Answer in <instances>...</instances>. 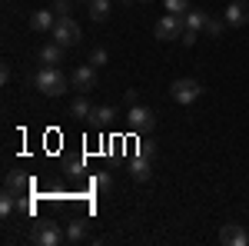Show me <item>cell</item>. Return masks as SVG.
<instances>
[{
    "label": "cell",
    "mask_w": 249,
    "mask_h": 246,
    "mask_svg": "<svg viewBox=\"0 0 249 246\" xmlns=\"http://www.w3.org/2000/svg\"><path fill=\"white\" fill-rule=\"evenodd\" d=\"M34 83H37V90L40 94H47V96H60L67 87H70V76L63 74L60 67H40L37 70V76H34Z\"/></svg>",
    "instance_id": "6da1fadb"
},
{
    "label": "cell",
    "mask_w": 249,
    "mask_h": 246,
    "mask_svg": "<svg viewBox=\"0 0 249 246\" xmlns=\"http://www.w3.org/2000/svg\"><path fill=\"white\" fill-rule=\"evenodd\" d=\"M50 34H53V40H57L60 47H77L80 37H83V34H80V23L73 17H57V27H53Z\"/></svg>",
    "instance_id": "7a4b0ae2"
},
{
    "label": "cell",
    "mask_w": 249,
    "mask_h": 246,
    "mask_svg": "<svg viewBox=\"0 0 249 246\" xmlns=\"http://www.w3.org/2000/svg\"><path fill=\"white\" fill-rule=\"evenodd\" d=\"M199 94H203V87H199V80H193V76H183V80H176L170 87V96L176 100V103H196L199 100Z\"/></svg>",
    "instance_id": "3957f363"
},
{
    "label": "cell",
    "mask_w": 249,
    "mask_h": 246,
    "mask_svg": "<svg viewBox=\"0 0 249 246\" xmlns=\"http://www.w3.org/2000/svg\"><path fill=\"white\" fill-rule=\"evenodd\" d=\"M183 30H186V17L179 14H163L156 20V40H176L183 37Z\"/></svg>",
    "instance_id": "277c9868"
},
{
    "label": "cell",
    "mask_w": 249,
    "mask_h": 246,
    "mask_svg": "<svg viewBox=\"0 0 249 246\" xmlns=\"http://www.w3.org/2000/svg\"><path fill=\"white\" fill-rule=\"evenodd\" d=\"M153 123H156V116L150 107H143V103H133L130 110H126V127L136 133H143V130H153Z\"/></svg>",
    "instance_id": "5b68a950"
},
{
    "label": "cell",
    "mask_w": 249,
    "mask_h": 246,
    "mask_svg": "<svg viewBox=\"0 0 249 246\" xmlns=\"http://www.w3.org/2000/svg\"><path fill=\"white\" fill-rule=\"evenodd\" d=\"M70 83H73V90H80V94H90V90L96 87V67H93V63L77 67L73 76H70Z\"/></svg>",
    "instance_id": "8992f818"
},
{
    "label": "cell",
    "mask_w": 249,
    "mask_h": 246,
    "mask_svg": "<svg viewBox=\"0 0 249 246\" xmlns=\"http://www.w3.org/2000/svg\"><path fill=\"white\" fill-rule=\"evenodd\" d=\"M63 240V233L57 229V223H37L34 227V243L40 246H57Z\"/></svg>",
    "instance_id": "52a82bcc"
},
{
    "label": "cell",
    "mask_w": 249,
    "mask_h": 246,
    "mask_svg": "<svg viewBox=\"0 0 249 246\" xmlns=\"http://www.w3.org/2000/svg\"><path fill=\"white\" fill-rule=\"evenodd\" d=\"M219 243H226V246H246L249 243V233L239 223H226V227L219 229Z\"/></svg>",
    "instance_id": "ba28073f"
},
{
    "label": "cell",
    "mask_w": 249,
    "mask_h": 246,
    "mask_svg": "<svg viewBox=\"0 0 249 246\" xmlns=\"http://www.w3.org/2000/svg\"><path fill=\"white\" fill-rule=\"evenodd\" d=\"M223 20H226L230 27H243V23L249 20V7L243 3V0H232L230 7L223 10Z\"/></svg>",
    "instance_id": "9c48e42d"
},
{
    "label": "cell",
    "mask_w": 249,
    "mask_h": 246,
    "mask_svg": "<svg viewBox=\"0 0 249 246\" xmlns=\"http://www.w3.org/2000/svg\"><path fill=\"white\" fill-rule=\"evenodd\" d=\"M30 27L40 30V34L53 30V27H57V10H34V14H30Z\"/></svg>",
    "instance_id": "30bf717a"
},
{
    "label": "cell",
    "mask_w": 249,
    "mask_h": 246,
    "mask_svg": "<svg viewBox=\"0 0 249 246\" xmlns=\"http://www.w3.org/2000/svg\"><path fill=\"white\" fill-rule=\"evenodd\" d=\"M30 187H34L30 176H23V173H7V187H3L7 193H14V196H27Z\"/></svg>",
    "instance_id": "8fae6325"
},
{
    "label": "cell",
    "mask_w": 249,
    "mask_h": 246,
    "mask_svg": "<svg viewBox=\"0 0 249 246\" xmlns=\"http://www.w3.org/2000/svg\"><path fill=\"white\" fill-rule=\"evenodd\" d=\"M150 173H153V163H150V156H133L130 160V176L133 180H150Z\"/></svg>",
    "instance_id": "7c38bea8"
},
{
    "label": "cell",
    "mask_w": 249,
    "mask_h": 246,
    "mask_svg": "<svg viewBox=\"0 0 249 246\" xmlns=\"http://www.w3.org/2000/svg\"><path fill=\"white\" fill-rule=\"evenodd\" d=\"M63 50H67V47H60L57 40H53V43H43V50H40V63H47V67H57L60 60H63Z\"/></svg>",
    "instance_id": "4fadbf2b"
},
{
    "label": "cell",
    "mask_w": 249,
    "mask_h": 246,
    "mask_svg": "<svg viewBox=\"0 0 249 246\" xmlns=\"http://www.w3.org/2000/svg\"><path fill=\"white\" fill-rule=\"evenodd\" d=\"M113 116H116V110H113V107H93L87 120H90L93 127H107V123H113Z\"/></svg>",
    "instance_id": "5bb4252c"
},
{
    "label": "cell",
    "mask_w": 249,
    "mask_h": 246,
    "mask_svg": "<svg viewBox=\"0 0 249 246\" xmlns=\"http://www.w3.org/2000/svg\"><path fill=\"white\" fill-rule=\"evenodd\" d=\"M206 20H210V14L206 10H193L190 7V14H186V30H206Z\"/></svg>",
    "instance_id": "9a60e30c"
},
{
    "label": "cell",
    "mask_w": 249,
    "mask_h": 246,
    "mask_svg": "<svg viewBox=\"0 0 249 246\" xmlns=\"http://www.w3.org/2000/svg\"><path fill=\"white\" fill-rule=\"evenodd\" d=\"M110 17V0H90V20H107Z\"/></svg>",
    "instance_id": "2e32d148"
},
{
    "label": "cell",
    "mask_w": 249,
    "mask_h": 246,
    "mask_svg": "<svg viewBox=\"0 0 249 246\" xmlns=\"http://www.w3.org/2000/svg\"><path fill=\"white\" fill-rule=\"evenodd\" d=\"M14 209H20V196H14V193L3 189V196H0V216H10Z\"/></svg>",
    "instance_id": "e0dca14e"
},
{
    "label": "cell",
    "mask_w": 249,
    "mask_h": 246,
    "mask_svg": "<svg viewBox=\"0 0 249 246\" xmlns=\"http://www.w3.org/2000/svg\"><path fill=\"white\" fill-rule=\"evenodd\" d=\"M67 240H70V243H80V240H87V227H83L80 220H73V223L67 227Z\"/></svg>",
    "instance_id": "ac0fdd59"
},
{
    "label": "cell",
    "mask_w": 249,
    "mask_h": 246,
    "mask_svg": "<svg viewBox=\"0 0 249 246\" xmlns=\"http://www.w3.org/2000/svg\"><path fill=\"white\" fill-rule=\"evenodd\" d=\"M163 3H166V14H179V17L190 14V0H163Z\"/></svg>",
    "instance_id": "d6986e66"
},
{
    "label": "cell",
    "mask_w": 249,
    "mask_h": 246,
    "mask_svg": "<svg viewBox=\"0 0 249 246\" xmlns=\"http://www.w3.org/2000/svg\"><path fill=\"white\" fill-rule=\"evenodd\" d=\"M226 27H230V23H226V20H219V17L206 20V34H210V37H223V30H226Z\"/></svg>",
    "instance_id": "ffe728a7"
},
{
    "label": "cell",
    "mask_w": 249,
    "mask_h": 246,
    "mask_svg": "<svg viewBox=\"0 0 249 246\" xmlns=\"http://www.w3.org/2000/svg\"><path fill=\"white\" fill-rule=\"evenodd\" d=\"M90 110H93V107H90L83 96H77V100L70 103V116H90Z\"/></svg>",
    "instance_id": "44dd1931"
},
{
    "label": "cell",
    "mask_w": 249,
    "mask_h": 246,
    "mask_svg": "<svg viewBox=\"0 0 249 246\" xmlns=\"http://www.w3.org/2000/svg\"><path fill=\"white\" fill-rule=\"evenodd\" d=\"M93 187L100 189V193H107V189L113 187V176L110 173H96V180H93Z\"/></svg>",
    "instance_id": "7402d4cb"
},
{
    "label": "cell",
    "mask_w": 249,
    "mask_h": 246,
    "mask_svg": "<svg viewBox=\"0 0 249 246\" xmlns=\"http://www.w3.org/2000/svg\"><path fill=\"white\" fill-rule=\"evenodd\" d=\"M90 63H93V67H103V63H107V50H103V47H96L93 54H90Z\"/></svg>",
    "instance_id": "603a6c76"
},
{
    "label": "cell",
    "mask_w": 249,
    "mask_h": 246,
    "mask_svg": "<svg viewBox=\"0 0 249 246\" xmlns=\"http://www.w3.org/2000/svg\"><path fill=\"white\" fill-rule=\"evenodd\" d=\"M57 17H70V0H57Z\"/></svg>",
    "instance_id": "cb8c5ba5"
},
{
    "label": "cell",
    "mask_w": 249,
    "mask_h": 246,
    "mask_svg": "<svg viewBox=\"0 0 249 246\" xmlns=\"http://www.w3.org/2000/svg\"><path fill=\"white\" fill-rule=\"evenodd\" d=\"M196 37H199V34H196V30H183V43H186V47H193V43H196Z\"/></svg>",
    "instance_id": "d4e9b609"
},
{
    "label": "cell",
    "mask_w": 249,
    "mask_h": 246,
    "mask_svg": "<svg viewBox=\"0 0 249 246\" xmlns=\"http://www.w3.org/2000/svg\"><path fill=\"white\" fill-rule=\"evenodd\" d=\"M153 153H156V147H153V143H143V150H140V156H153Z\"/></svg>",
    "instance_id": "484cf974"
},
{
    "label": "cell",
    "mask_w": 249,
    "mask_h": 246,
    "mask_svg": "<svg viewBox=\"0 0 249 246\" xmlns=\"http://www.w3.org/2000/svg\"><path fill=\"white\" fill-rule=\"evenodd\" d=\"M140 3H146V0H140Z\"/></svg>",
    "instance_id": "4316f807"
},
{
    "label": "cell",
    "mask_w": 249,
    "mask_h": 246,
    "mask_svg": "<svg viewBox=\"0 0 249 246\" xmlns=\"http://www.w3.org/2000/svg\"><path fill=\"white\" fill-rule=\"evenodd\" d=\"M87 3H90V0H87Z\"/></svg>",
    "instance_id": "83f0119b"
}]
</instances>
